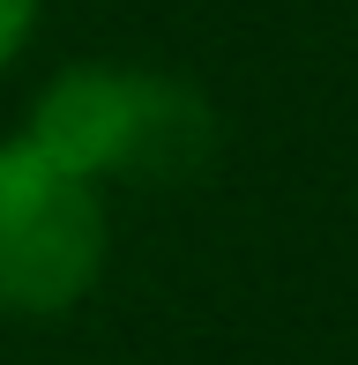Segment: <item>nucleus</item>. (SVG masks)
<instances>
[{
	"instance_id": "nucleus-2",
	"label": "nucleus",
	"mask_w": 358,
	"mask_h": 365,
	"mask_svg": "<svg viewBox=\"0 0 358 365\" xmlns=\"http://www.w3.org/2000/svg\"><path fill=\"white\" fill-rule=\"evenodd\" d=\"M105 269V209L90 179L38 142L0 149V306L68 313Z\"/></svg>"
},
{
	"instance_id": "nucleus-3",
	"label": "nucleus",
	"mask_w": 358,
	"mask_h": 365,
	"mask_svg": "<svg viewBox=\"0 0 358 365\" xmlns=\"http://www.w3.org/2000/svg\"><path fill=\"white\" fill-rule=\"evenodd\" d=\"M30 15H38V0H0V68H8L15 45L30 38Z\"/></svg>"
},
{
	"instance_id": "nucleus-1",
	"label": "nucleus",
	"mask_w": 358,
	"mask_h": 365,
	"mask_svg": "<svg viewBox=\"0 0 358 365\" xmlns=\"http://www.w3.org/2000/svg\"><path fill=\"white\" fill-rule=\"evenodd\" d=\"M30 142L68 172H187L209 149V112L194 90L127 68H68L30 112Z\"/></svg>"
}]
</instances>
